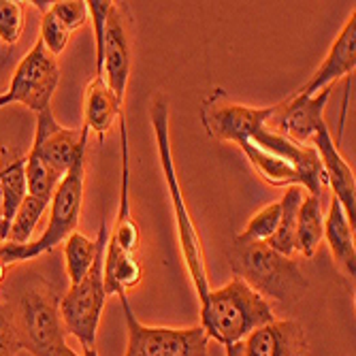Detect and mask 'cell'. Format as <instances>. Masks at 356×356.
Masks as SVG:
<instances>
[{"label":"cell","mask_w":356,"mask_h":356,"mask_svg":"<svg viewBox=\"0 0 356 356\" xmlns=\"http://www.w3.org/2000/svg\"><path fill=\"white\" fill-rule=\"evenodd\" d=\"M32 5H35L41 13H47L51 9V3H39V0H37V3H32Z\"/></svg>","instance_id":"cell-36"},{"label":"cell","mask_w":356,"mask_h":356,"mask_svg":"<svg viewBox=\"0 0 356 356\" xmlns=\"http://www.w3.org/2000/svg\"><path fill=\"white\" fill-rule=\"evenodd\" d=\"M120 147H122V181H120V207L118 218L113 224V233L107 239V245L124 252V254H135L139 248V226L131 213V197H128V133H126V120L120 115Z\"/></svg>","instance_id":"cell-17"},{"label":"cell","mask_w":356,"mask_h":356,"mask_svg":"<svg viewBox=\"0 0 356 356\" xmlns=\"http://www.w3.org/2000/svg\"><path fill=\"white\" fill-rule=\"evenodd\" d=\"M47 207H49L47 199L35 197V194H26L24 203L19 205V209L15 211V216L11 220L7 241L9 243H28L32 231H35L37 222L41 220V216L45 213Z\"/></svg>","instance_id":"cell-25"},{"label":"cell","mask_w":356,"mask_h":356,"mask_svg":"<svg viewBox=\"0 0 356 356\" xmlns=\"http://www.w3.org/2000/svg\"><path fill=\"white\" fill-rule=\"evenodd\" d=\"M280 213H282L280 201L267 205L265 209H261L245 224V229L235 239L237 241H245V243H267L273 237V233L277 231Z\"/></svg>","instance_id":"cell-26"},{"label":"cell","mask_w":356,"mask_h":356,"mask_svg":"<svg viewBox=\"0 0 356 356\" xmlns=\"http://www.w3.org/2000/svg\"><path fill=\"white\" fill-rule=\"evenodd\" d=\"M354 69H356V13L352 11L350 19L339 32V37L331 45L325 62L320 64L316 73L309 77V81L303 88H299L295 94L314 96L320 90L333 86V81L352 75Z\"/></svg>","instance_id":"cell-15"},{"label":"cell","mask_w":356,"mask_h":356,"mask_svg":"<svg viewBox=\"0 0 356 356\" xmlns=\"http://www.w3.org/2000/svg\"><path fill=\"white\" fill-rule=\"evenodd\" d=\"M26 26L22 0H0V43L13 47Z\"/></svg>","instance_id":"cell-27"},{"label":"cell","mask_w":356,"mask_h":356,"mask_svg":"<svg viewBox=\"0 0 356 356\" xmlns=\"http://www.w3.org/2000/svg\"><path fill=\"white\" fill-rule=\"evenodd\" d=\"M115 99L124 103V94L131 77V47H128V35L124 28V17L118 5H111L105 22V39H103V56H101V73Z\"/></svg>","instance_id":"cell-13"},{"label":"cell","mask_w":356,"mask_h":356,"mask_svg":"<svg viewBox=\"0 0 356 356\" xmlns=\"http://www.w3.org/2000/svg\"><path fill=\"white\" fill-rule=\"evenodd\" d=\"M88 133L90 131L86 126L81 131L62 128L56 122L54 111L49 107L37 115V133H35V141H32V147L28 154L39 158L54 173L64 177L67 171L73 167L75 158L86 149Z\"/></svg>","instance_id":"cell-11"},{"label":"cell","mask_w":356,"mask_h":356,"mask_svg":"<svg viewBox=\"0 0 356 356\" xmlns=\"http://www.w3.org/2000/svg\"><path fill=\"white\" fill-rule=\"evenodd\" d=\"M0 190H3V218L7 229L28 194L26 156L11 147H0Z\"/></svg>","instance_id":"cell-19"},{"label":"cell","mask_w":356,"mask_h":356,"mask_svg":"<svg viewBox=\"0 0 356 356\" xmlns=\"http://www.w3.org/2000/svg\"><path fill=\"white\" fill-rule=\"evenodd\" d=\"M88 15L94 24V37H96V75L101 73V56H103V39H105V22L107 13L113 3L109 0H88Z\"/></svg>","instance_id":"cell-30"},{"label":"cell","mask_w":356,"mask_h":356,"mask_svg":"<svg viewBox=\"0 0 356 356\" xmlns=\"http://www.w3.org/2000/svg\"><path fill=\"white\" fill-rule=\"evenodd\" d=\"M58 62L39 39L35 47L17 62L9 86L0 94V109L11 103H19L39 115L51 107V96L58 88Z\"/></svg>","instance_id":"cell-9"},{"label":"cell","mask_w":356,"mask_h":356,"mask_svg":"<svg viewBox=\"0 0 356 356\" xmlns=\"http://www.w3.org/2000/svg\"><path fill=\"white\" fill-rule=\"evenodd\" d=\"M275 113V105L271 107H248L241 103H233L222 90H216L209 99L201 105V122L211 139L216 141H233L237 143L252 128L263 126Z\"/></svg>","instance_id":"cell-10"},{"label":"cell","mask_w":356,"mask_h":356,"mask_svg":"<svg viewBox=\"0 0 356 356\" xmlns=\"http://www.w3.org/2000/svg\"><path fill=\"white\" fill-rule=\"evenodd\" d=\"M237 145L243 149L254 171L277 188L299 186L307 194H320L327 181L322 163L312 145H301L271 131L267 124L256 126Z\"/></svg>","instance_id":"cell-1"},{"label":"cell","mask_w":356,"mask_h":356,"mask_svg":"<svg viewBox=\"0 0 356 356\" xmlns=\"http://www.w3.org/2000/svg\"><path fill=\"white\" fill-rule=\"evenodd\" d=\"M128 343L124 356H211L209 337L203 327L169 329V327H147L135 316L126 295H120Z\"/></svg>","instance_id":"cell-6"},{"label":"cell","mask_w":356,"mask_h":356,"mask_svg":"<svg viewBox=\"0 0 356 356\" xmlns=\"http://www.w3.org/2000/svg\"><path fill=\"white\" fill-rule=\"evenodd\" d=\"M32 356H79L75 350H71V346L62 343V346H54V348H47V350H39Z\"/></svg>","instance_id":"cell-33"},{"label":"cell","mask_w":356,"mask_h":356,"mask_svg":"<svg viewBox=\"0 0 356 356\" xmlns=\"http://www.w3.org/2000/svg\"><path fill=\"white\" fill-rule=\"evenodd\" d=\"M7 224H5V218H3V190H0V243L7 241Z\"/></svg>","instance_id":"cell-34"},{"label":"cell","mask_w":356,"mask_h":356,"mask_svg":"<svg viewBox=\"0 0 356 356\" xmlns=\"http://www.w3.org/2000/svg\"><path fill=\"white\" fill-rule=\"evenodd\" d=\"M331 90L333 88L329 86L314 96H288L286 101L275 105V113L269 118L267 126L290 141L309 145L318 128L325 124V107L329 103Z\"/></svg>","instance_id":"cell-12"},{"label":"cell","mask_w":356,"mask_h":356,"mask_svg":"<svg viewBox=\"0 0 356 356\" xmlns=\"http://www.w3.org/2000/svg\"><path fill=\"white\" fill-rule=\"evenodd\" d=\"M122 115V103L115 99V94L109 90L103 77H94L83 96V126L88 131L105 139V133L113 126V122Z\"/></svg>","instance_id":"cell-18"},{"label":"cell","mask_w":356,"mask_h":356,"mask_svg":"<svg viewBox=\"0 0 356 356\" xmlns=\"http://www.w3.org/2000/svg\"><path fill=\"white\" fill-rule=\"evenodd\" d=\"M143 277V269L135 254H124L111 245L105 248V261H103V280H105V293L107 295H126L128 290L139 286Z\"/></svg>","instance_id":"cell-22"},{"label":"cell","mask_w":356,"mask_h":356,"mask_svg":"<svg viewBox=\"0 0 356 356\" xmlns=\"http://www.w3.org/2000/svg\"><path fill=\"white\" fill-rule=\"evenodd\" d=\"M273 320L275 314L269 301L239 277L218 290H209L201 301V327L209 339L222 346L243 341L252 331Z\"/></svg>","instance_id":"cell-2"},{"label":"cell","mask_w":356,"mask_h":356,"mask_svg":"<svg viewBox=\"0 0 356 356\" xmlns=\"http://www.w3.org/2000/svg\"><path fill=\"white\" fill-rule=\"evenodd\" d=\"M303 188L299 186H288L284 192V199L280 201L282 205V213H280V224L277 231L273 233V237L267 241V245L271 250H275L277 254L290 258L295 254V237H297V216H299V207L303 201Z\"/></svg>","instance_id":"cell-24"},{"label":"cell","mask_w":356,"mask_h":356,"mask_svg":"<svg viewBox=\"0 0 356 356\" xmlns=\"http://www.w3.org/2000/svg\"><path fill=\"white\" fill-rule=\"evenodd\" d=\"M152 124H154V133H156V145H158V156H160V165L165 171V179L169 186V194L173 201V213H175V226H177V235H179V248L184 254V263L188 267V273L192 277L194 290H197L199 299L203 301L209 293V275L205 267V254H203V243L197 233V226H194L184 194L175 175V165H173V154H171V139H169V105L165 99H158L152 107Z\"/></svg>","instance_id":"cell-4"},{"label":"cell","mask_w":356,"mask_h":356,"mask_svg":"<svg viewBox=\"0 0 356 356\" xmlns=\"http://www.w3.org/2000/svg\"><path fill=\"white\" fill-rule=\"evenodd\" d=\"M322 239H325V216H322L320 194L305 192L297 216L295 252H299L305 258H312Z\"/></svg>","instance_id":"cell-23"},{"label":"cell","mask_w":356,"mask_h":356,"mask_svg":"<svg viewBox=\"0 0 356 356\" xmlns=\"http://www.w3.org/2000/svg\"><path fill=\"white\" fill-rule=\"evenodd\" d=\"M83 181H86V149L75 158L73 167L67 171L58 184L54 197L49 201V224L45 233L37 241L28 243H0V263L15 265L32 261L41 254L51 252L56 245L67 241L79 226L81 205H83Z\"/></svg>","instance_id":"cell-3"},{"label":"cell","mask_w":356,"mask_h":356,"mask_svg":"<svg viewBox=\"0 0 356 356\" xmlns=\"http://www.w3.org/2000/svg\"><path fill=\"white\" fill-rule=\"evenodd\" d=\"M13 325L22 339V348L30 354L67 343L60 316V295L47 284L32 286L22 295Z\"/></svg>","instance_id":"cell-7"},{"label":"cell","mask_w":356,"mask_h":356,"mask_svg":"<svg viewBox=\"0 0 356 356\" xmlns=\"http://www.w3.org/2000/svg\"><path fill=\"white\" fill-rule=\"evenodd\" d=\"M226 350V356H245L243 354V341H237V343H231V346H224Z\"/></svg>","instance_id":"cell-35"},{"label":"cell","mask_w":356,"mask_h":356,"mask_svg":"<svg viewBox=\"0 0 356 356\" xmlns=\"http://www.w3.org/2000/svg\"><path fill=\"white\" fill-rule=\"evenodd\" d=\"M83 356H99L96 348H83Z\"/></svg>","instance_id":"cell-37"},{"label":"cell","mask_w":356,"mask_h":356,"mask_svg":"<svg viewBox=\"0 0 356 356\" xmlns=\"http://www.w3.org/2000/svg\"><path fill=\"white\" fill-rule=\"evenodd\" d=\"M325 239L331 245L335 261L343 267V271L354 277L356 273V248H354V226L348 222L343 207L333 197L331 209L325 218Z\"/></svg>","instance_id":"cell-20"},{"label":"cell","mask_w":356,"mask_h":356,"mask_svg":"<svg viewBox=\"0 0 356 356\" xmlns=\"http://www.w3.org/2000/svg\"><path fill=\"white\" fill-rule=\"evenodd\" d=\"M22 339L13 325V316L0 303V356H17L22 352Z\"/></svg>","instance_id":"cell-31"},{"label":"cell","mask_w":356,"mask_h":356,"mask_svg":"<svg viewBox=\"0 0 356 356\" xmlns=\"http://www.w3.org/2000/svg\"><path fill=\"white\" fill-rule=\"evenodd\" d=\"M49 11L71 32L79 30L90 17L88 15V5L83 3V0H58V3H51Z\"/></svg>","instance_id":"cell-29"},{"label":"cell","mask_w":356,"mask_h":356,"mask_svg":"<svg viewBox=\"0 0 356 356\" xmlns=\"http://www.w3.org/2000/svg\"><path fill=\"white\" fill-rule=\"evenodd\" d=\"M69 37H71V30L64 26L51 11L43 13L41 19V43L45 45V49L56 58L60 56L69 45Z\"/></svg>","instance_id":"cell-28"},{"label":"cell","mask_w":356,"mask_h":356,"mask_svg":"<svg viewBox=\"0 0 356 356\" xmlns=\"http://www.w3.org/2000/svg\"><path fill=\"white\" fill-rule=\"evenodd\" d=\"M105 248L96 256L88 275L81 282L73 284L67 295L60 297V316L64 331L79 339L83 348H94L96 343V333H99L101 316L107 299L103 280Z\"/></svg>","instance_id":"cell-8"},{"label":"cell","mask_w":356,"mask_h":356,"mask_svg":"<svg viewBox=\"0 0 356 356\" xmlns=\"http://www.w3.org/2000/svg\"><path fill=\"white\" fill-rule=\"evenodd\" d=\"M231 267L235 277L243 280L263 299L271 297L288 303L301 297L305 280L295 261L277 254L267 243H233Z\"/></svg>","instance_id":"cell-5"},{"label":"cell","mask_w":356,"mask_h":356,"mask_svg":"<svg viewBox=\"0 0 356 356\" xmlns=\"http://www.w3.org/2000/svg\"><path fill=\"white\" fill-rule=\"evenodd\" d=\"M11 62H13V47H7V45L0 43V94L5 92L3 81L7 77V71L11 67Z\"/></svg>","instance_id":"cell-32"},{"label":"cell","mask_w":356,"mask_h":356,"mask_svg":"<svg viewBox=\"0 0 356 356\" xmlns=\"http://www.w3.org/2000/svg\"><path fill=\"white\" fill-rule=\"evenodd\" d=\"M107 239H109V229H107V220H103L96 239H88L86 235L75 231L64 241V258H67V273L71 277V286L88 275L96 256L107 245Z\"/></svg>","instance_id":"cell-21"},{"label":"cell","mask_w":356,"mask_h":356,"mask_svg":"<svg viewBox=\"0 0 356 356\" xmlns=\"http://www.w3.org/2000/svg\"><path fill=\"white\" fill-rule=\"evenodd\" d=\"M245 356H307L303 329L293 320H273L243 339Z\"/></svg>","instance_id":"cell-16"},{"label":"cell","mask_w":356,"mask_h":356,"mask_svg":"<svg viewBox=\"0 0 356 356\" xmlns=\"http://www.w3.org/2000/svg\"><path fill=\"white\" fill-rule=\"evenodd\" d=\"M312 147L316 149V154L320 158L322 171H325L327 181L335 190L333 197L339 201L348 222L354 226V220H356V181H354V171L346 163V158L341 156L337 143L333 141V137L329 133L327 124H322L318 128V133L312 139Z\"/></svg>","instance_id":"cell-14"}]
</instances>
